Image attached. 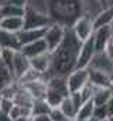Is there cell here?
Listing matches in <instances>:
<instances>
[{"mask_svg":"<svg viewBox=\"0 0 113 121\" xmlns=\"http://www.w3.org/2000/svg\"><path fill=\"white\" fill-rule=\"evenodd\" d=\"M1 54H3V49H1V47H0V62H1Z\"/></svg>","mask_w":113,"mask_h":121,"instance_id":"cell-37","label":"cell"},{"mask_svg":"<svg viewBox=\"0 0 113 121\" xmlns=\"http://www.w3.org/2000/svg\"><path fill=\"white\" fill-rule=\"evenodd\" d=\"M0 47H1V49L20 51L21 49V42L19 39V34L0 28Z\"/></svg>","mask_w":113,"mask_h":121,"instance_id":"cell-8","label":"cell"},{"mask_svg":"<svg viewBox=\"0 0 113 121\" xmlns=\"http://www.w3.org/2000/svg\"><path fill=\"white\" fill-rule=\"evenodd\" d=\"M13 121H33V117H27V116H21V117H19V118H16V120Z\"/></svg>","mask_w":113,"mask_h":121,"instance_id":"cell-33","label":"cell"},{"mask_svg":"<svg viewBox=\"0 0 113 121\" xmlns=\"http://www.w3.org/2000/svg\"><path fill=\"white\" fill-rule=\"evenodd\" d=\"M93 24H95V30L105 26H113V4L102 9L93 17Z\"/></svg>","mask_w":113,"mask_h":121,"instance_id":"cell-16","label":"cell"},{"mask_svg":"<svg viewBox=\"0 0 113 121\" xmlns=\"http://www.w3.org/2000/svg\"><path fill=\"white\" fill-rule=\"evenodd\" d=\"M102 121H109V118H105V120H102Z\"/></svg>","mask_w":113,"mask_h":121,"instance_id":"cell-40","label":"cell"},{"mask_svg":"<svg viewBox=\"0 0 113 121\" xmlns=\"http://www.w3.org/2000/svg\"><path fill=\"white\" fill-rule=\"evenodd\" d=\"M10 4H14V6H19V7H26L28 4V0H9Z\"/></svg>","mask_w":113,"mask_h":121,"instance_id":"cell-30","label":"cell"},{"mask_svg":"<svg viewBox=\"0 0 113 121\" xmlns=\"http://www.w3.org/2000/svg\"><path fill=\"white\" fill-rule=\"evenodd\" d=\"M30 63H31L33 69L42 73L44 78H45V75H47V72L50 70V66H51V52H45V54H41L38 56L31 58Z\"/></svg>","mask_w":113,"mask_h":121,"instance_id":"cell-15","label":"cell"},{"mask_svg":"<svg viewBox=\"0 0 113 121\" xmlns=\"http://www.w3.org/2000/svg\"><path fill=\"white\" fill-rule=\"evenodd\" d=\"M27 58H34V56H38V55H41V54H45V52H50L48 51V47H47V44H45V41H44V38H41V39H38V41H34V42H31V44H27V45H23L21 47V49H20Z\"/></svg>","mask_w":113,"mask_h":121,"instance_id":"cell-11","label":"cell"},{"mask_svg":"<svg viewBox=\"0 0 113 121\" xmlns=\"http://www.w3.org/2000/svg\"><path fill=\"white\" fill-rule=\"evenodd\" d=\"M66 121H72V120H66Z\"/></svg>","mask_w":113,"mask_h":121,"instance_id":"cell-43","label":"cell"},{"mask_svg":"<svg viewBox=\"0 0 113 121\" xmlns=\"http://www.w3.org/2000/svg\"><path fill=\"white\" fill-rule=\"evenodd\" d=\"M88 83H89V69L88 68L75 69L74 72L68 75V86H69L71 93L81 91V89Z\"/></svg>","mask_w":113,"mask_h":121,"instance_id":"cell-6","label":"cell"},{"mask_svg":"<svg viewBox=\"0 0 113 121\" xmlns=\"http://www.w3.org/2000/svg\"><path fill=\"white\" fill-rule=\"evenodd\" d=\"M50 117H51L52 121H66V120H69V118L61 111L59 107H54V108L50 111Z\"/></svg>","mask_w":113,"mask_h":121,"instance_id":"cell-28","label":"cell"},{"mask_svg":"<svg viewBox=\"0 0 113 121\" xmlns=\"http://www.w3.org/2000/svg\"><path fill=\"white\" fill-rule=\"evenodd\" d=\"M0 21H1V16H0Z\"/></svg>","mask_w":113,"mask_h":121,"instance_id":"cell-42","label":"cell"},{"mask_svg":"<svg viewBox=\"0 0 113 121\" xmlns=\"http://www.w3.org/2000/svg\"><path fill=\"white\" fill-rule=\"evenodd\" d=\"M30 68H31L30 58H27L21 51H16V54H14V60H13V70H14L16 79L19 80Z\"/></svg>","mask_w":113,"mask_h":121,"instance_id":"cell-10","label":"cell"},{"mask_svg":"<svg viewBox=\"0 0 113 121\" xmlns=\"http://www.w3.org/2000/svg\"><path fill=\"white\" fill-rule=\"evenodd\" d=\"M81 45L82 41L78 39L72 28H66L64 41L54 52H51V66L45 75V79L52 76H68L74 72L76 69Z\"/></svg>","mask_w":113,"mask_h":121,"instance_id":"cell-1","label":"cell"},{"mask_svg":"<svg viewBox=\"0 0 113 121\" xmlns=\"http://www.w3.org/2000/svg\"><path fill=\"white\" fill-rule=\"evenodd\" d=\"M47 28L48 27H45V28H24V30H21L19 32V39L21 42V47L44 38Z\"/></svg>","mask_w":113,"mask_h":121,"instance_id":"cell-12","label":"cell"},{"mask_svg":"<svg viewBox=\"0 0 113 121\" xmlns=\"http://www.w3.org/2000/svg\"><path fill=\"white\" fill-rule=\"evenodd\" d=\"M0 28L10 32L19 34L21 30H24V17L19 16H11V17H1L0 21Z\"/></svg>","mask_w":113,"mask_h":121,"instance_id":"cell-14","label":"cell"},{"mask_svg":"<svg viewBox=\"0 0 113 121\" xmlns=\"http://www.w3.org/2000/svg\"><path fill=\"white\" fill-rule=\"evenodd\" d=\"M93 37H95L96 52H103L106 45L109 44V41L113 38V27L112 26H105V27L96 28Z\"/></svg>","mask_w":113,"mask_h":121,"instance_id":"cell-7","label":"cell"},{"mask_svg":"<svg viewBox=\"0 0 113 121\" xmlns=\"http://www.w3.org/2000/svg\"><path fill=\"white\" fill-rule=\"evenodd\" d=\"M112 96L113 91L110 90V87H96L92 100L96 106H103V104H108V101L112 99Z\"/></svg>","mask_w":113,"mask_h":121,"instance_id":"cell-18","label":"cell"},{"mask_svg":"<svg viewBox=\"0 0 113 121\" xmlns=\"http://www.w3.org/2000/svg\"><path fill=\"white\" fill-rule=\"evenodd\" d=\"M52 24V20L48 17V14L38 11L37 9L26 6L24 11V28H45Z\"/></svg>","mask_w":113,"mask_h":121,"instance_id":"cell-2","label":"cell"},{"mask_svg":"<svg viewBox=\"0 0 113 121\" xmlns=\"http://www.w3.org/2000/svg\"><path fill=\"white\" fill-rule=\"evenodd\" d=\"M106 107H108V113H109V117H113V96H112V99L108 101Z\"/></svg>","mask_w":113,"mask_h":121,"instance_id":"cell-32","label":"cell"},{"mask_svg":"<svg viewBox=\"0 0 113 121\" xmlns=\"http://www.w3.org/2000/svg\"><path fill=\"white\" fill-rule=\"evenodd\" d=\"M20 89H21L20 82H19V80H14L13 83H10L9 86H6L3 90L0 91V94H1V97H4V99H11V100H13Z\"/></svg>","mask_w":113,"mask_h":121,"instance_id":"cell-25","label":"cell"},{"mask_svg":"<svg viewBox=\"0 0 113 121\" xmlns=\"http://www.w3.org/2000/svg\"><path fill=\"white\" fill-rule=\"evenodd\" d=\"M9 3V0H0V7H3L4 4H7Z\"/></svg>","mask_w":113,"mask_h":121,"instance_id":"cell-36","label":"cell"},{"mask_svg":"<svg viewBox=\"0 0 113 121\" xmlns=\"http://www.w3.org/2000/svg\"><path fill=\"white\" fill-rule=\"evenodd\" d=\"M33 121H52L50 114H42V116H33Z\"/></svg>","mask_w":113,"mask_h":121,"instance_id":"cell-31","label":"cell"},{"mask_svg":"<svg viewBox=\"0 0 113 121\" xmlns=\"http://www.w3.org/2000/svg\"><path fill=\"white\" fill-rule=\"evenodd\" d=\"M88 68L105 70V72L113 75V60L110 59L105 52H96V55L93 56V59H92L90 65H89Z\"/></svg>","mask_w":113,"mask_h":121,"instance_id":"cell-13","label":"cell"},{"mask_svg":"<svg viewBox=\"0 0 113 121\" xmlns=\"http://www.w3.org/2000/svg\"><path fill=\"white\" fill-rule=\"evenodd\" d=\"M14 104H16L14 100L1 97V101H0V111H1V113H6V114H10V111H11V108L14 107Z\"/></svg>","mask_w":113,"mask_h":121,"instance_id":"cell-26","label":"cell"},{"mask_svg":"<svg viewBox=\"0 0 113 121\" xmlns=\"http://www.w3.org/2000/svg\"><path fill=\"white\" fill-rule=\"evenodd\" d=\"M96 55V47H95V37L92 35L90 38L85 39L81 45L79 49V56H78V63H76V69L81 68H88L90 65V62L93 59V56Z\"/></svg>","mask_w":113,"mask_h":121,"instance_id":"cell-5","label":"cell"},{"mask_svg":"<svg viewBox=\"0 0 113 121\" xmlns=\"http://www.w3.org/2000/svg\"><path fill=\"white\" fill-rule=\"evenodd\" d=\"M93 116H95V117H98L99 120L109 118V113H108V107H106V104H103V106H96V104H95Z\"/></svg>","mask_w":113,"mask_h":121,"instance_id":"cell-27","label":"cell"},{"mask_svg":"<svg viewBox=\"0 0 113 121\" xmlns=\"http://www.w3.org/2000/svg\"><path fill=\"white\" fill-rule=\"evenodd\" d=\"M13 100H14V103H16L17 106H21V107H33L35 99L33 97V94H31L26 87L21 86V89L19 90V93L16 94V97H14Z\"/></svg>","mask_w":113,"mask_h":121,"instance_id":"cell-20","label":"cell"},{"mask_svg":"<svg viewBox=\"0 0 113 121\" xmlns=\"http://www.w3.org/2000/svg\"><path fill=\"white\" fill-rule=\"evenodd\" d=\"M103 52H105V54H106V55L113 60V38L109 41V44L106 45V48H105V51H103Z\"/></svg>","mask_w":113,"mask_h":121,"instance_id":"cell-29","label":"cell"},{"mask_svg":"<svg viewBox=\"0 0 113 121\" xmlns=\"http://www.w3.org/2000/svg\"><path fill=\"white\" fill-rule=\"evenodd\" d=\"M89 69V82L96 86V87H110L112 83V75L105 72V70H99V69H93V68H88Z\"/></svg>","mask_w":113,"mask_h":121,"instance_id":"cell-9","label":"cell"},{"mask_svg":"<svg viewBox=\"0 0 113 121\" xmlns=\"http://www.w3.org/2000/svg\"><path fill=\"white\" fill-rule=\"evenodd\" d=\"M14 80H17V79L13 75V72L3 62H0V91L3 90L6 86H9L10 83H13Z\"/></svg>","mask_w":113,"mask_h":121,"instance_id":"cell-21","label":"cell"},{"mask_svg":"<svg viewBox=\"0 0 113 121\" xmlns=\"http://www.w3.org/2000/svg\"><path fill=\"white\" fill-rule=\"evenodd\" d=\"M71 28H72V31H74V34L78 37V39L84 42L85 39L90 38V37L95 34L93 17H90V16H88V14H85V16L79 17V18L75 21V24H74Z\"/></svg>","mask_w":113,"mask_h":121,"instance_id":"cell-4","label":"cell"},{"mask_svg":"<svg viewBox=\"0 0 113 121\" xmlns=\"http://www.w3.org/2000/svg\"><path fill=\"white\" fill-rule=\"evenodd\" d=\"M109 121H113V117H109Z\"/></svg>","mask_w":113,"mask_h":121,"instance_id":"cell-39","label":"cell"},{"mask_svg":"<svg viewBox=\"0 0 113 121\" xmlns=\"http://www.w3.org/2000/svg\"><path fill=\"white\" fill-rule=\"evenodd\" d=\"M93 111H95V103H93V100L85 101L84 104L81 106V108L78 110L76 120L78 121H88L93 116Z\"/></svg>","mask_w":113,"mask_h":121,"instance_id":"cell-22","label":"cell"},{"mask_svg":"<svg viewBox=\"0 0 113 121\" xmlns=\"http://www.w3.org/2000/svg\"><path fill=\"white\" fill-rule=\"evenodd\" d=\"M24 11H26V7H19V6H14V4H4L3 7H0V16L1 17H11V16H19V17H24Z\"/></svg>","mask_w":113,"mask_h":121,"instance_id":"cell-24","label":"cell"},{"mask_svg":"<svg viewBox=\"0 0 113 121\" xmlns=\"http://www.w3.org/2000/svg\"><path fill=\"white\" fill-rule=\"evenodd\" d=\"M23 87H26L33 97L37 100V99H45V94H47V79L45 78H41V79H37L34 82H30L27 85H24Z\"/></svg>","mask_w":113,"mask_h":121,"instance_id":"cell-17","label":"cell"},{"mask_svg":"<svg viewBox=\"0 0 113 121\" xmlns=\"http://www.w3.org/2000/svg\"><path fill=\"white\" fill-rule=\"evenodd\" d=\"M110 90L113 91V79H112V83H110Z\"/></svg>","mask_w":113,"mask_h":121,"instance_id":"cell-38","label":"cell"},{"mask_svg":"<svg viewBox=\"0 0 113 121\" xmlns=\"http://www.w3.org/2000/svg\"><path fill=\"white\" fill-rule=\"evenodd\" d=\"M59 108H61V111L69 118V120H76V116H78V107H76V104L72 101V99H71V96H68V97H65L64 99V101L59 104Z\"/></svg>","mask_w":113,"mask_h":121,"instance_id":"cell-19","label":"cell"},{"mask_svg":"<svg viewBox=\"0 0 113 121\" xmlns=\"http://www.w3.org/2000/svg\"><path fill=\"white\" fill-rule=\"evenodd\" d=\"M0 101H1V94H0Z\"/></svg>","mask_w":113,"mask_h":121,"instance_id":"cell-41","label":"cell"},{"mask_svg":"<svg viewBox=\"0 0 113 121\" xmlns=\"http://www.w3.org/2000/svg\"><path fill=\"white\" fill-rule=\"evenodd\" d=\"M65 32H66V28L59 26V24L52 23L51 26H48V28L45 31V35H44V41H45L50 52H54L61 45V42L65 38Z\"/></svg>","mask_w":113,"mask_h":121,"instance_id":"cell-3","label":"cell"},{"mask_svg":"<svg viewBox=\"0 0 113 121\" xmlns=\"http://www.w3.org/2000/svg\"><path fill=\"white\" fill-rule=\"evenodd\" d=\"M100 1V4H102V7L105 9V7H108V6H110L109 4V0H99Z\"/></svg>","mask_w":113,"mask_h":121,"instance_id":"cell-34","label":"cell"},{"mask_svg":"<svg viewBox=\"0 0 113 121\" xmlns=\"http://www.w3.org/2000/svg\"><path fill=\"white\" fill-rule=\"evenodd\" d=\"M52 110V107L50 106V103L45 99H37L34 100V104L31 107L33 116H42V114H50V111Z\"/></svg>","mask_w":113,"mask_h":121,"instance_id":"cell-23","label":"cell"},{"mask_svg":"<svg viewBox=\"0 0 113 121\" xmlns=\"http://www.w3.org/2000/svg\"><path fill=\"white\" fill-rule=\"evenodd\" d=\"M88 121H102V120H99L98 117H95V116H92V117H90V118H89Z\"/></svg>","mask_w":113,"mask_h":121,"instance_id":"cell-35","label":"cell"}]
</instances>
